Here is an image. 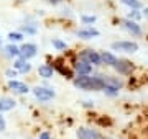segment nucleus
Returning a JSON list of instances; mask_svg holds the SVG:
<instances>
[{
  "label": "nucleus",
  "instance_id": "2",
  "mask_svg": "<svg viewBox=\"0 0 148 139\" xmlns=\"http://www.w3.org/2000/svg\"><path fill=\"white\" fill-rule=\"evenodd\" d=\"M77 59L90 64L92 67H101L102 65L101 53L99 51H94V49H82V51H79L77 53Z\"/></svg>",
  "mask_w": 148,
  "mask_h": 139
},
{
  "label": "nucleus",
  "instance_id": "26",
  "mask_svg": "<svg viewBox=\"0 0 148 139\" xmlns=\"http://www.w3.org/2000/svg\"><path fill=\"white\" fill-rule=\"evenodd\" d=\"M5 75L8 77V80H13L16 75H18V72H16V70L12 67V69H7V70H5Z\"/></svg>",
  "mask_w": 148,
  "mask_h": 139
},
{
  "label": "nucleus",
  "instance_id": "33",
  "mask_svg": "<svg viewBox=\"0 0 148 139\" xmlns=\"http://www.w3.org/2000/svg\"><path fill=\"white\" fill-rule=\"evenodd\" d=\"M104 139H112V138H104Z\"/></svg>",
  "mask_w": 148,
  "mask_h": 139
},
{
  "label": "nucleus",
  "instance_id": "25",
  "mask_svg": "<svg viewBox=\"0 0 148 139\" xmlns=\"http://www.w3.org/2000/svg\"><path fill=\"white\" fill-rule=\"evenodd\" d=\"M95 20L97 18L94 15H82L81 16V22L84 23V25H92V23H95Z\"/></svg>",
  "mask_w": 148,
  "mask_h": 139
},
{
  "label": "nucleus",
  "instance_id": "18",
  "mask_svg": "<svg viewBox=\"0 0 148 139\" xmlns=\"http://www.w3.org/2000/svg\"><path fill=\"white\" fill-rule=\"evenodd\" d=\"M104 80H106L107 85H114V87H117L119 90L123 88V80L119 79V77H114V75H104Z\"/></svg>",
  "mask_w": 148,
  "mask_h": 139
},
{
  "label": "nucleus",
  "instance_id": "7",
  "mask_svg": "<svg viewBox=\"0 0 148 139\" xmlns=\"http://www.w3.org/2000/svg\"><path fill=\"white\" fill-rule=\"evenodd\" d=\"M73 70L76 75H92L94 67L90 64H87V62H84V61H79L77 56H76V61L73 62Z\"/></svg>",
  "mask_w": 148,
  "mask_h": 139
},
{
  "label": "nucleus",
  "instance_id": "3",
  "mask_svg": "<svg viewBox=\"0 0 148 139\" xmlns=\"http://www.w3.org/2000/svg\"><path fill=\"white\" fill-rule=\"evenodd\" d=\"M33 95L38 102H49L56 96V92H54L53 87H48V85H38L33 88Z\"/></svg>",
  "mask_w": 148,
  "mask_h": 139
},
{
  "label": "nucleus",
  "instance_id": "19",
  "mask_svg": "<svg viewBox=\"0 0 148 139\" xmlns=\"http://www.w3.org/2000/svg\"><path fill=\"white\" fill-rule=\"evenodd\" d=\"M104 93H106V96H109V98H115V96H119V93H120V90L117 88V87H114V85H107L106 84V87H104Z\"/></svg>",
  "mask_w": 148,
  "mask_h": 139
},
{
  "label": "nucleus",
  "instance_id": "17",
  "mask_svg": "<svg viewBox=\"0 0 148 139\" xmlns=\"http://www.w3.org/2000/svg\"><path fill=\"white\" fill-rule=\"evenodd\" d=\"M3 51H5V54L8 56V57H12V59H16V57H20V48H18L16 44H13V43L7 44Z\"/></svg>",
  "mask_w": 148,
  "mask_h": 139
},
{
  "label": "nucleus",
  "instance_id": "6",
  "mask_svg": "<svg viewBox=\"0 0 148 139\" xmlns=\"http://www.w3.org/2000/svg\"><path fill=\"white\" fill-rule=\"evenodd\" d=\"M76 138L77 139H104L101 131H97L89 126H79L76 129Z\"/></svg>",
  "mask_w": 148,
  "mask_h": 139
},
{
  "label": "nucleus",
  "instance_id": "9",
  "mask_svg": "<svg viewBox=\"0 0 148 139\" xmlns=\"http://www.w3.org/2000/svg\"><path fill=\"white\" fill-rule=\"evenodd\" d=\"M114 69L119 75H132L133 72V64L128 59H119L117 64L114 65Z\"/></svg>",
  "mask_w": 148,
  "mask_h": 139
},
{
  "label": "nucleus",
  "instance_id": "4",
  "mask_svg": "<svg viewBox=\"0 0 148 139\" xmlns=\"http://www.w3.org/2000/svg\"><path fill=\"white\" fill-rule=\"evenodd\" d=\"M66 64H68V62H66V61H63V59H54V62L51 65H53L54 72H59L64 79L73 80L74 77H76V75H74V70H73V67H68Z\"/></svg>",
  "mask_w": 148,
  "mask_h": 139
},
{
  "label": "nucleus",
  "instance_id": "30",
  "mask_svg": "<svg viewBox=\"0 0 148 139\" xmlns=\"http://www.w3.org/2000/svg\"><path fill=\"white\" fill-rule=\"evenodd\" d=\"M48 3H53V5H58V3H61L63 0H46Z\"/></svg>",
  "mask_w": 148,
  "mask_h": 139
},
{
  "label": "nucleus",
  "instance_id": "1",
  "mask_svg": "<svg viewBox=\"0 0 148 139\" xmlns=\"http://www.w3.org/2000/svg\"><path fill=\"white\" fill-rule=\"evenodd\" d=\"M73 85L84 92H102L106 87L104 75H76L73 79Z\"/></svg>",
  "mask_w": 148,
  "mask_h": 139
},
{
  "label": "nucleus",
  "instance_id": "27",
  "mask_svg": "<svg viewBox=\"0 0 148 139\" xmlns=\"http://www.w3.org/2000/svg\"><path fill=\"white\" fill-rule=\"evenodd\" d=\"M7 129V121H5V118H3V115L0 113V133H3Z\"/></svg>",
  "mask_w": 148,
  "mask_h": 139
},
{
  "label": "nucleus",
  "instance_id": "29",
  "mask_svg": "<svg viewBox=\"0 0 148 139\" xmlns=\"http://www.w3.org/2000/svg\"><path fill=\"white\" fill-rule=\"evenodd\" d=\"M82 107L84 108H94V102H90V100H86V102H82Z\"/></svg>",
  "mask_w": 148,
  "mask_h": 139
},
{
  "label": "nucleus",
  "instance_id": "14",
  "mask_svg": "<svg viewBox=\"0 0 148 139\" xmlns=\"http://www.w3.org/2000/svg\"><path fill=\"white\" fill-rule=\"evenodd\" d=\"M38 75L41 77V79H45V80H49V79H53L54 75V69L51 64H48V62H45V64H41L40 67H38Z\"/></svg>",
  "mask_w": 148,
  "mask_h": 139
},
{
  "label": "nucleus",
  "instance_id": "24",
  "mask_svg": "<svg viewBox=\"0 0 148 139\" xmlns=\"http://www.w3.org/2000/svg\"><path fill=\"white\" fill-rule=\"evenodd\" d=\"M21 33L25 34H36V26H33V25H23V28H21Z\"/></svg>",
  "mask_w": 148,
  "mask_h": 139
},
{
  "label": "nucleus",
  "instance_id": "21",
  "mask_svg": "<svg viewBox=\"0 0 148 139\" xmlns=\"http://www.w3.org/2000/svg\"><path fill=\"white\" fill-rule=\"evenodd\" d=\"M51 44H53V48L56 49V51H68V44L64 43L63 39H59V38L51 39Z\"/></svg>",
  "mask_w": 148,
  "mask_h": 139
},
{
  "label": "nucleus",
  "instance_id": "16",
  "mask_svg": "<svg viewBox=\"0 0 148 139\" xmlns=\"http://www.w3.org/2000/svg\"><path fill=\"white\" fill-rule=\"evenodd\" d=\"M15 107H16V102L13 98H10V96H2L0 98V113L12 111Z\"/></svg>",
  "mask_w": 148,
  "mask_h": 139
},
{
  "label": "nucleus",
  "instance_id": "20",
  "mask_svg": "<svg viewBox=\"0 0 148 139\" xmlns=\"http://www.w3.org/2000/svg\"><path fill=\"white\" fill-rule=\"evenodd\" d=\"M7 38H8V41H10V43L15 44V43L23 41V38H25V36H23V33H21V31H10Z\"/></svg>",
  "mask_w": 148,
  "mask_h": 139
},
{
  "label": "nucleus",
  "instance_id": "15",
  "mask_svg": "<svg viewBox=\"0 0 148 139\" xmlns=\"http://www.w3.org/2000/svg\"><path fill=\"white\" fill-rule=\"evenodd\" d=\"M101 61H102V65H107V67H114V65L117 64L119 57H117L115 54L109 53V51H102V53H101Z\"/></svg>",
  "mask_w": 148,
  "mask_h": 139
},
{
  "label": "nucleus",
  "instance_id": "12",
  "mask_svg": "<svg viewBox=\"0 0 148 139\" xmlns=\"http://www.w3.org/2000/svg\"><path fill=\"white\" fill-rule=\"evenodd\" d=\"M13 69H15L18 74H28V72L32 70V64H30L28 61H25L23 57H16L15 61H13Z\"/></svg>",
  "mask_w": 148,
  "mask_h": 139
},
{
  "label": "nucleus",
  "instance_id": "5",
  "mask_svg": "<svg viewBox=\"0 0 148 139\" xmlns=\"http://www.w3.org/2000/svg\"><path fill=\"white\" fill-rule=\"evenodd\" d=\"M114 51H120V53H127V54H133L138 51V43L135 41H127V39H122V41H115L110 46Z\"/></svg>",
  "mask_w": 148,
  "mask_h": 139
},
{
  "label": "nucleus",
  "instance_id": "32",
  "mask_svg": "<svg viewBox=\"0 0 148 139\" xmlns=\"http://www.w3.org/2000/svg\"><path fill=\"white\" fill-rule=\"evenodd\" d=\"M0 46H2V38H0Z\"/></svg>",
  "mask_w": 148,
  "mask_h": 139
},
{
  "label": "nucleus",
  "instance_id": "13",
  "mask_svg": "<svg viewBox=\"0 0 148 139\" xmlns=\"http://www.w3.org/2000/svg\"><path fill=\"white\" fill-rule=\"evenodd\" d=\"M99 34H101V33H99V30L90 28V26L81 28V30H77V31H76V36L81 38V39H92V38H97Z\"/></svg>",
  "mask_w": 148,
  "mask_h": 139
},
{
  "label": "nucleus",
  "instance_id": "23",
  "mask_svg": "<svg viewBox=\"0 0 148 139\" xmlns=\"http://www.w3.org/2000/svg\"><path fill=\"white\" fill-rule=\"evenodd\" d=\"M142 11H138V10H130L128 11V20H132V22H138V20H140V18H142Z\"/></svg>",
  "mask_w": 148,
  "mask_h": 139
},
{
  "label": "nucleus",
  "instance_id": "28",
  "mask_svg": "<svg viewBox=\"0 0 148 139\" xmlns=\"http://www.w3.org/2000/svg\"><path fill=\"white\" fill-rule=\"evenodd\" d=\"M38 139H51V133L49 131H41L38 134Z\"/></svg>",
  "mask_w": 148,
  "mask_h": 139
},
{
  "label": "nucleus",
  "instance_id": "22",
  "mask_svg": "<svg viewBox=\"0 0 148 139\" xmlns=\"http://www.w3.org/2000/svg\"><path fill=\"white\" fill-rule=\"evenodd\" d=\"M123 5L130 7V10H140L142 8V2L140 0H120Z\"/></svg>",
  "mask_w": 148,
  "mask_h": 139
},
{
  "label": "nucleus",
  "instance_id": "31",
  "mask_svg": "<svg viewBox=\"0 0 148 139\" xmlns=\"http://www.w3.org/2000/svg\"><path fill=\"white\" fill-rule=\"evenodd\" d=\"M142 15L145 16V18H148V7H145V8L142 10Z\"/></svg>",
  "mask_w": 148,
  "mask_h": 139
},
{
  "label": "nucleus",
  "instance_id": "8",
  "mask_svg": "<svg viewBox=\"0 0 148 139\" xmlns=\"http://www.w3.org/2000/svg\"><path fill=\"white\" fill-rule=\"evenodd\" d=\"M38 54V46L33 43H23L20 46V57H23L25 61H30V59L36 57Z\"/></svg>",
  "mask_w": 148,
  "mask_h": 139
},
{
  "label": "nucleus",
  "instance_id": "10",
  "mask_svg": "<svg viewBox=\"0 0 148 139\" xmlns=\"http://www.w3.org/2000/svg\"><path fill=\"white\" fill-rule=\"evenodd\" d=\"M120 23H122V26H123V30H127L132 36H142L143 34L142 26L138 25V22H132V20H128V18H123Z\"/></svg>",
  "mask_w": 148,
  "mask_h": 139
},
{
  "label": "nucleus",
  "instance_id": "11",
  "mask_svg": "<svg viewBox=\"0 0 148 139\" xmlns=\"http://www.w3.org/2000/svg\"><path fill=\"white\" fill-rule=\"evenodd\" d=\"M8 88H10L13 93H16V95H27L28 92H30V87H28L25 82L16 80V79L8 80Z\"/></svg>",
  "mask_w": 148,
  "mask_h": 139
}]
</instances>
